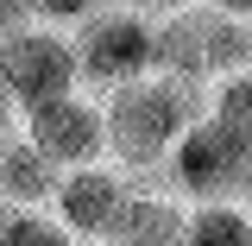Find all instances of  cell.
Wrapping results in <instances>:
<instances>
[{
	"instance_id": "6da1fadb",
	"label": "cell",
	"mask_w": 252,
	"mask_h": 246,
	"mask_svg": "<svg viewBox=\"0 0 252 246\" xmlns=\"http://www.w3.org/2000/svg\"><path fill=\"white\" fill-rule=\"evenodd\" d=\"M101 107V133H107V158H120L126 177L164 171L170 145L208 114V82H183V76H139L120 89L94 95Z\"/></svg>"
},
{
	"instance_id": "52a82bcc",
	"label": "cell",
	"mask_w": 252,
	"mask_h": 246,
	"mask_svg": "<svg viewBox=\"0 0 252 246\" xmlns=\"http://www.w3.org/2000/svg\"><path fill=\"white\" fill-rule=\"evenodd\" d=\"M183 227H189V209L177 196L145 189L132 177V189H126V202H120V215H114L101 246H183Z\"/></svg>"
},
{
	"instance_id": "9a60e30c",
	"label": "cell",
	"mask_w": 252,
	"mask_h": 246,
	"mask_svg": "<svg viewBox=\"0 0 252 246\" xmlns=\"http://www.w3.org/2000/svg\"><path fill=\"white\" fill-rule=\"evenodd\" d=\"M26 26H32V0H0V38H13Z\"/></svg>"
},
{
	"instance_id": "7c38bea8",
	"label": "cell",
	"mask_w": 252,
	"mask_h": 246,
	"mask_svg": "<svg viewBox=\"0 0 252 246\" xmlns=\"http://www.w3.org/2000/svg\"><path fill=\"white\" fill-rule=\"evenodd\" d=\"M0 246H76V240L51 221V209H13L0 227Z\"/></svg>"
},
{
	"instance_id": "8fae6325",
	"label": "cell",
	"mask_w": 252,
	"mask_h": 246,
	"mask_svg": "<svg viewBox=\"0 0 252 246\" xmlns=\"http://www.w3.org/2000/svg\"><path fill=\"white\" fill-rule=\"evenodd\" d=\"M208 120L227 126L233 139H246V145H252V70L208 82Z\"/></svg>"
},
{
	"instance_id": "ba28073f",
	"label": "cell",
	"mask_w": 252,
	"mask_h": 246,
	"mask_svg": "<svg viewBox=\"0 0 252 246\" xmlns=\"http://www.w3.org/2000/svg\"><path fill=\"white\" fill-rule=\"evenodd\" d=\"M57 177L63 171L51 164V158H38L19 133L0 145V202H6V209H51Z\"/></svg>"
},
{
	"instance_id": "ac0fdd59",
	"label": "cell",
	"mask_w": 252,
	"mask_h": 246,
	"mask_svg": "<svg viewBox=\"0 0 252 246\" xmlns=\"http://www.w3.org/2000/svg\"><path fill=\"white\" fill-rule=\"evenodd\" d=\"M240 209H246V221H252V183H246V196H240Z\"/></svg>"
},
{
	"instance_id": "4fadbf2b",
	"label": "cell",
	"mask_w": 252,
	"mask_h": 246,
	"mask_svg": "<svg viewBox=\"0 0 252 246\" xmlns=\"http://www.w3.org/2000/svg\"><path fill=\"white\" fill-rule=\"evenodd\" d=\"M101 13V0H32V26H82Z\"/></svg>"
},
{
	"instance_id": "7a4b0ae2",
	"label": "cell",
	"mask_w": 252,
	"mask_h": 246,
	"mask_svg": "<svg viewBox=\"0 0 252 246\" xmlns=\"http://www.w3.org/2000/svg\"><path fill=\"white\" fill-rule=\"evenodd\" d=\"M164 171H170V189H183L189 202H240L246 183H252V145L233 139L227 126H215L202 114V120L170 145Z\"/></svg>"
},
{
	"instance_id": "9c48e42d",
	"label": "cell",
	"mask_w": 252,
	"mask_h": 246,
	"mask_svg": "<svg viewBox=\"0 0 252 246\" xmlns=\"http://www.w3.org/2000/svg\"><path fill=\"white\" fill-rule=\"evenodd\" d=\"M195 26H202V70H208V82L252 70V26L246 19H227V13L195 6Z\"/></svg>"
},
{
	"instance_id": "2e32d148",
	"label": "cell",
	"mask_w": 252,
	"mask_h": 246,
	"mask_svg": "<svg viewBox=\"0 0 252 246\" xmlns=\"http://www.w3.org/2000/svg\"><path fill=\"white\" fill-rule=\"evenodd\" d=\"M208 13H227V19H246L252 26V0H202Z\"/></svg>"
},
{
	"instance_id": "277c9868",
	"label": "cell",
	"mask_w": 252,
	"mask_h": 246,
	"mask_svg": "<svg viewBox=\"0 0 252 246\" xmlns=\"http://www.w3.org/2000/svg\"><path fill=\"white\" fill-rule=\"evenodd\" d=\"M0 82L13 95V114L44 107L57 95H76V51L69 38L51 26H26L13 38H0Z\"/></svg>"
},
{
	"instance_id": "3957f363",
	"label": "cell",
	"mask_w": 252,
	"mask_h": 246,
	"mask_svg": "<svg viewBox=\"0 0 252 246\" xmlns=\"http://www.w3.org/2000/svg\"><path fill=\"white\" fill-rule=\"evenodd\" d=\"M69 51H76V89H120V82H139V76H152V19H139V13H89L76 38H69Z\"/></svg>"
},
{
	"instance_id": "30bf717a",
	"label": "cell",
	"mask_w": 252,
	"mask_h": 246,
	"mask_svg": "<svg viewBox=\"0 0 252 246\" xmlns=\"http://www.w3.org/2000/svg\"><path fill=\"white\" fill-rule=\"evenodd\" d=\"M183 246H252V221L240 202H195L183 227Z\"/></svg>"
},
{
	"instance_id": "5b68a950",
	"label": "cell",
	"mask_w": 252,
	"mask_h": 246,
	"mask_svg": "<svg viewBox=\"0 0 252 246\" xmlns=\"http://www.w3.org/2000/svg\"><path fill=\"white\" fill-rule=\"evenodd\" d=\"M19 139H26L38 158H51L57 171H89L107 158V133H101V107L94 95H57L44 107H26L19 114Z\"/></svg>"
},
{
	"instance_id": "8992f818",
	"label": "cell",
	"mask_w": 252,
	"mask_h": 246,
	"mask_svg": "<svg viewBox=\"0 0 252 246\" xmlns=\"http://www.w3.org/2000/svg\"><path fill=\"white\" fill-rule=\"evenodd\" d=\"M126 189H132V177H126V171H107V164L63 171L57 196H51V221H57L76 246H101L107 227H114V215H120V202H126Z\"/></svg>"
},
{
	"instance_id": "e0dca14e",
	"label": "cell",
	"mask_w": 252,
	"mask_h": 246,
	"mask_svg": "<svg viewBox=\"0 0 252 246\" xmlns=\"http://www.w3.org/2000/svg\"><path fill=\"white\" fill-rule=\"evenodd\" d=\"M19 126V114H13V95H6V82H0V133H13Z\"/></svg>"
},
{
	"instance_id": "5bb4252c",
	"label": "cell",
	"mask_w": 252,
	"mask_h": 246,
	"mask_svg": "<svg viewBox=\"0 0 252 246\" xmlns=\"http://www.w3.org/2000/svg\"><path fill=\"white\" fill-rule=\"evenodd\" d=\"M183 6H195V0H120V13H139V19H170Z\"/></svg>"
}]
</instances>
